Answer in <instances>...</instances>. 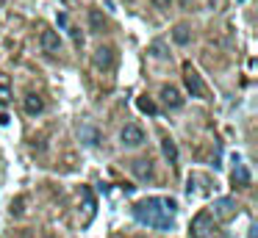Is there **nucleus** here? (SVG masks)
<instances>
[{
  "label": "nucleus",
  "mask_w": 258,
  "mask_h": 238,
  "mask_svg": "<svg viewBox=\"0 0 258 238\" xmlns=\"http://www.w3.org/2000/svg\"><path fill=\"white\" fill-rule=\"evenodd\" d=\"M175 210L178 202L169 197H147L134 205V219L139 224L156 227V230H172L175 227Z\"/></svg>",
  "instance_id": "1"
},
{
  "label": "nucleus",
  "mask_w": 258,
  "mask_h": 238,
  "mask_svg": "<svg viewBox=\"0 0 258 238\" xmlns=\"http://www.w3.org/2000/svg\"><path fill=\"white\" fill-rule=\"evenodd\" d=\"M183 83H186V89H189L191 97H200V100H206V97H208L206 83H203V77L197 75V69H195L191 64H186V66H183Z\"/></svg>",
  "instance_id": "2"
},
{
  "label": "nucleus",
  "mask_w": 258,
  "mask_h": 238,
  "mask_svg": "<svg viewBox=\"0 0 258 238\" xmlns=\"http://www.w3.org/2000/svg\"><path fill=\"white\" fill-rule=\"evenodd\" d=\"M208 232H211V213H208V210H200L189 224V235L191 238H208Z\"/></svg>",
  "instance_id": "3"
},
{
  "label": "nucleus",
  "mask_w": 258,
  "mask_h": 238,
  "mask_svg": "<svg viewBox=\"0 0 258 238\" xmlns=\"http://www.w3.org/2000/svg\"><path fill=\"white\" fill-rule=\"evenodd\" d=\"M95 66L97 69H103V72H111L114 66H117V50L114 47H97L95 50Z\"/></svg>",
  "instance_id": "4"
},
{
  "label": "nucleus",
  "mask_w": 258,
  "mask_h": 238,
  "mask_svg": "<svg viewBox=\"0 0 258 238\" xmlns=\"http://www.w3.org/2000/svg\"><path fill=\"white\" fill-rule=\"evenodd\" d=\"M119 138H122L125 147H139V144H145V130L139 125H125L119 130Z\"/></svg>",
  "instance_id": "5"
},
{
  "label": "nucleus",
  "mask_w": 258,
  "mask_h": 238,
  "mask_svg": "<svg viewBox=\"0 0 258 238\" xmlns=\"http://www.w3.org/2000/svg\"><path fill=\"white\" fill-rule=\"evenodd\" d=\"M39 44H42V50H45L47 55H58L61 53V39H58V33L56 31H42V36H39Z\"/></svg>",
  "instance_id": "6"
},
{
  "label": "nucleus",
  "mask_w": 258,
  "mask_h": 238,
  "mask_svg": "<svg viewBox=\"0 0 258 238\" xmlns=\"http://www.w3.org/2000/svg\"><path fill=\"white\" fill-rule=\"evenodd\" d=\"M214 216H217V219H222V221L233 219V216H236V202L230 197L217 199V202H214Z\"/></svg>",
  "instance_id": "7"
},
{
  "label": "nucleus",
  "mask_w": 258,
  "mask_h": 238,
  "mask_svg": "<svg viewBox=\"0 0 258 238\" xmlns=\"http://www.w3.org/2000/svg\"><path fill=\"white\" fill-rule=\"evenodd\" d=\"M161 100H164L167 108H180V105H183V97H180V92L175 86H164L161 89Z\"/></svg>",
  "instance_id": "8"
},
{
  "label": "nucleus",
  "mask_w": 258,
  "mask_h": 238,
  "mask_svg": "<svg viewBox=\"0 0 258 238\" xmlns=\"http://www.w3.org/2000/svg\"><path fill=\"white\" fill-rule=\"evenodd\" d=\"M23 105H25V114H31V116H36V114L45 111V100H42L39 94H25Z\"/></svg>",
  "instance_id": "9"
},
{
  "label": "nucleus",
  "mask_w": 258,
  "mask_h": 238,
  "mask_svg": "<svg viewBox=\"0 0 258 238\" xmlns=\"http://www.w3.org/2000/svg\"><path fill=\"white\" fill-rule=\"evenodd\" d=\"M131 169H134L136 177H142V180H150L153 177V166H150V161H145V158H136L134 164H131Z\"/></svg>",
  "instance_id": "10"
},
{
  "label": "nucleus",
  "mask_w": 258,
  "mask_h": 238,
  "mask_svg": "<svg viewBox=\"0 0 258 238\" xmlns=\"http://www.w3.org/2000/svg\"><path fill=\"white\" fill-rule=\"evenodd\" d=\"M233 186H239V188L250 186V172H247L244 164H236V169H233Z\"/></svg>",
  "instance_id": "11"
},
{
  "label": "nucleus",
  "mask_w": 258,
  "mask_h": 238,
  "mask_svg": "<svg viewBox=\"0 0 258 238\" xmlns=\"http://www.w3.org/2000/svg\"><path fill=\"white\" fill-rule=\"evenodd\" d=\"M12 83H9V77L3 75V72H0V105H9L12 103Z\"/></svg>",
  "instance_id": "12"
},
{
  "label": "nucleus",
  "mask_w": 258,
  "mask_h": 238,
  "mask_svg": "<svg viewBox=\"0 0 258 238\" xmlns=\"http://www.w3.org/2000/svg\"><path fill=\"white\" fill-rule=\"evenodd\" d=\"M161 149H164V155H167V161H169V164H178V147H175V141H172V138H164V141H161Z\"/></svg>",
  "instance_id": "13"
},
{
  "label": "nucleus",
  "mask_w": 258,
  "mask_h": 238,
  "mask_svg": "<svg viewBox=\"0 0 258 238\" xmlns=\"http://www.w3.org/2000/svg\"><path fill=\"white\" fill-rule=\"evenodd\" d=\"M172 39H175V44H189V42H191V33H189V28H186V25H175V31H172Z\"/></svg>",
  "instance_id": "14"
},
{
  "label": "nucleus",
  "mask_w": 258,
  "mask_h": 238,
  "mask_svg": "<svg viewBox=\"0 0 258 238\" xmlns=\"http://www.w3.org/2000/svg\"><path fill=\"white\" fill-rule=\"evenodd\" d=\"M136 105H139V111H145V114H150V116L158 114V105L153 103L150 97H139V100H136Z\"/></svg>",
  "instance_id": "15"
},
{
  "label": "nucleus",
  "mask_w": 258,
  "mask_h": 238,
  "mask_svg": "<svg viewBox=\"0 0 258 238\" xmlns=\"http://www.w3.org/2000/svg\"><path fill=\"white\" fill-rule=\"evenodd\" d=\"M89 22H92V31H103V28H106V20H103V14L97 9L89 11Z\"/></svg>",
  "instance_id": "16"
},
{
  "label": "nucleus",
  "mask_w": 258,
  "mask_h": 238,
  "mask_svg": "<svg viewBox=\"0 0 258 238\" xmlns=\"http://www.w3.org/2000/svg\"><path fill=\"white\" fill-rule=\"evenodd\" d=\"M81 136L86 138V144H97V130H92V127H81Z\"/></svg>",
  "instance_id": "17"
},
{
  "label": "nucleus",
  "mask_w": 258,
  "mask_h": 238,
  "mask_svg": "<svg viewBox=\"0 0 258 238\" xmlns=\"http://www.w3.org/2000/svg\"><path fill=\"white\" fill-rule=\"evenodd\" d=\"M67 31H70V36H73V42H75V47H81V44H84V39H81V33H78V28H73V25H67Z\"/></svg>",
  "instance_id": "18"
},
{
  "label": "nucleus",
  "mask_w": 258,
  "mask_h": 238,
  "mask_svg": "<svg viewBox=\"0 0 258 238\" xmlns=\"http://www.w3.org/2000/svg\"><path fill=\"white\" fill-rule=\"evenodd\" d=\"M58 25H61V28H67V25H70V20H67V14H64V11L58 14Z\"/></svg>",
  "instance_id": "19"
},
{
  "label": "nucleus",
  "mask_w": 258,
  "mask_h": 238,
  "mask_svg": "<svg viewBox=\"0 0 258 238\" xmlns=\"http://www.w3.org/2000/svg\"><path fill=\"white\" fill-rule=\"evenodd\" d=\"M153 3H156L158 9H169V3H172V0H153Z\"/></svg>",
  "instance_id": "20"
},
{
  "label": "nucleus",
  "mask_w": 258,
  "mask_h": 238,
  "mask_svg": "<svg viewBox=\"0 0 258 238\" xmlns=\"http://www.w3.org/2000/svg\"><path fill=\"white\" fill-rule=\"evenodd\" d=\"M9 122V114H0V125H6Z\"/></svg>",
  "instance_id": "21"
}]
</instances>
